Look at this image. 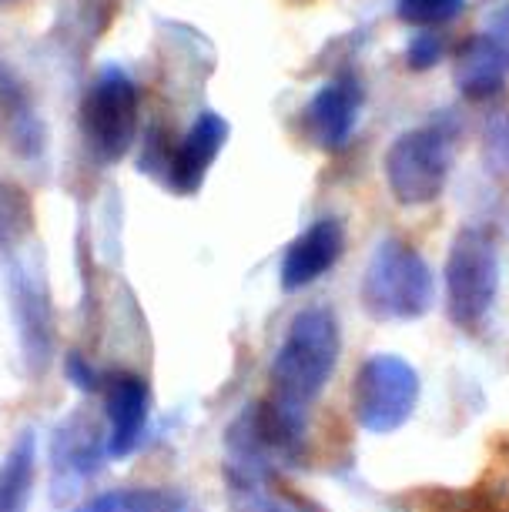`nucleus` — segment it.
Listing matches in <instances>:
<instances>
[{
  "label": "nucleus",
  "mask_w": 509,
  "mask_h": 512,
  "mask_svg": "<svg viewBox=\"0 0 509 512\" xmlns=\"http://www.w3.org/2000/svg\"><path fill=\"white\" fill-rule=\"evenodd\" d=\"M37 472V432L24 429L0 462V512H27Z\"/></svg>",
  "instance_id": "nucleus-13"
},
{
  "label": "nucleus",
  "mask_w": 509,
  "mask_h": 512,
  "mask_svg": "<svg viewBox=\"0 0 509 512\" xmlns=\"http://www.w3.org/2000/svg\"><path fill=\"white\" fill-rule=\"evenodd\" d=\"M7 298H11L21 362L34 379H41L54 359V305L41 268L24 262L7 268Z\"/></svg>",
  "instance_id": "nucleus-7"
},
{
  "label": "nucleus",
  "mask_w": 509,
  "mask_h": 512,
  "mask_svg": "<svg viewBox=\"0 0 509 512\" xmlns=\"http://www.w3.org/2000/svg\"><path fill=\"white\" fill-rule=\"evenodd\" d=\"M108 456V446L98 439H84L81 432L61 429L54 439V459L57 466L67 472H94L101 466V459Z\"/></svg>",
  "instance_id": "nucleus-16"
},
{
  "label": "nucleus",
  "mask_w": 509,
  "mask_h": 512,
  "mask_svg": "<svg viewBox=\"0 0 509 512\" xmlns=\"http://www.w3.org/2000/svg\"><path fill=\"white\" fill-rule=\"evenodd\" d=\"M342 251H345L342 221L319 218L285 248L282 275H278L282 278V288L285 292H299V288L319 282L322 275H329L335 268V262L342 258Z\"/></svg>",
  "instance_id": "nucleus-9"
},
{
  "label": "nucleus",
  "mask_w": 509,
  "mask_h": 512,
  "mask_svg": "<svg viewBox=\"0 0 509 512\" xmlns=\"http://www.w3.org/2000/svg\"><path fill=\"white\" fill-rule=\"evenodd\" d=\"M499 295V251L483 228L456 231L446 255V315L459 332L476 335Z\"/></svg>",
  "instance_id": "nucleus-3"
},
{
  "label": "nucleus",
  "mask_w": 509,
  "mask_h": 512,
  "mask_svg": "<svg viewBox=\"0 0 509 512\" xmlns=\"http://www.w3.org/2000/svg\"><path fill=\"white\" fill-rule=\"evenodd\" d=\"M419 392L422 382L412 362L392 352H376L355 375V419L372 436H389L412 419Z\"/></svg>",
  "instance_id": "nucleus-4"
},
{
  "label": "nucleus",
  "mask_w": 509,
  "mask_h": 512,
  "mask_svg": "<svg viewBox=\"0 0 509 512\" xmlns=\"http://www.w3.org/2000/svg\"><path fill=\"white\" fill-rule=\"evenodd\" d=\"M486 148L499 168L509 171V111H499L496 118L486 124Z\"/></svg>",
  "instance_id": "nucleus-19"
},
{
  "label": "nucleus",
  "mask_w": 509,
  "mask_h": 512,
  "mask_svg": "<svg viewBox=\"0 0 509 512\" xmlns=\"http://www.w3.org/2000/svg\"><path fill=\"white\" fill-rule=\"evenodd\" d=\"M509 74V51L493 34H476L456 54V88L466 101H489L503 91Z\"/></svg>",
  "instance_id": "nucleus-12"
},
{
  "label": "nucleus",
  "mask_w": 509,
  "mask_h": 512,
  "mask_svg": "<svg viewBox=\"0 0 509 512\" xmlns=\"http://www.w3.org/2000/svg\"><path fill=\"white\" fill-rule=\"evenodd\" d=\"M31 231V201L21 188L0 178V258H11Z\"/></svg>",
  "instance_id": "nucleus-15"
},
{
  "label": "nucleus",
  "mask_w": 509,
  "mask_h": 512,
  "mask_svg": "<svg viewBox=\"0 0 509 512\" xmlns=\"http://www.w3.org/2000/svg\"><path fill=\"white\" fill-rule=\"evenodd\" d=\"M64 365H67V369H64V372H67V379H71V385H78L81 392H98L101 385H104V379L91 369L84 355L71 352V355H67V362H64Z\"/></svg>",
  "instance_id": "nucleus-20"
},
{
  "label": "nucleus",
  "mask_w": 509,
  "mask_h": 512,
  "mask_svg": "<svg viewBox=\"0 0 509 512\" xmlns=\"http://www.w3.org/2000/svg\"><path fill=\"white\" fill-rule=\"evenodd\" d=\"M453 164V141L443 128L399 134L386 151V181L399 205L416 208L443 195Z\"/></svg>",
  "instance_id": "nucleus-5"
},
{
  "label": "nucleus",
  "mask_w": 509,
  "mask_h": 512,
  "mask_svg": "<svg viewBox=\"0 0 509 512\" xmlns=\"http://www.w3.org/2000/svg\"><path fill=\"white\" fill-rule=\"evenodd\" d=\"M406 61H409L412 71H429V67H436L439 61H443V41H439V34L422 31V34L412 37Z\"/></svg>",
  "instance_id": "nucleus-18"
},
{
  "label": "nucleus",
  "mask_w": 509,
  "mask_h": 512,
  "mask_svg": "<svg viewBox=\"0 0 509 512\" xmlns=\"http://www.w3.org/2000/svg\"><path fill=\"white\" fill-rule=\"evenodd\" d=\"M466 0H396V17L412 27H439L463 14Z\"/></svg>",
  "instance_id": "nucleus-17"
},
{
  "label": "nucleus",
  "mask_w": 509,
  "mask_h": 512,
  "mask_svg": "<svg viewBox=\"0 0 509 512\" xmlns=\"http://www.w3.org/2000/svg\"><path fill=\"white\" fill-rule=\"evenodd\" d=\"M104 415H108V456L124 459L141 446L144 429H148L151 412V392L138 375L118 372L104 379Z\"/></svg>",
  "instance_id": "nucleus-8"
},
{
  "label": "nucleus",
  "mask_w": 509,
  "mask_h": 512,
  "mask_svg": "<svg viewBox=\"0 0 509 512\" xmlns=\"http://www.w3.org/2000/svg\"><path fill=\"white\" fill-rule=\"evenodd\" d=\"M432 268L409 241L382 238L362 275V305L379 322H419L432 308Z\"/></svg>",
  "instance_id": "nucleus-2"
},
{
  "label": "nucleus",
  "mask_w": 509,
  "mask_h": 512,
  "mask_svg": "<svg viewBox=\"0 0 509 512\" xmlns=\"http://www.w3.org/2000/svg\"><path fill=\"white\" fill-rule=\"evenodd\" d=\"M141 94L121 67L101 71L81 108V128L101 161H121L134 148Z\"/></svg>",
  "instance_id": "nucleus-6"
},
{
  "label": "nucleus",
  "mask_w": 509,
  "mask_h": 512,
  "mask_svg": "<svg viewBox=\"0 0 509 512\" xmlns=\"http://www.w3.org/2000/svg\"><path fill=\"white\" fill-rule=\"evenodd\" d=\"M342 335L339 322L329 308H305L285 328V338L278 345L268 389H272V409L285 419L305 425V412L319 399L339 365Z\"/></svg>",
  "instance_id": "nucleus-1"
},
{
  "label": "nucleus",
  "mask_w": 509,
  "mask_h": 512,
  "mask_svg": "<svg viewBox=\"0 0 509 512\" xmlns=\"http://www.w3.org/2000/svg\"><path fill=\"white\" fill-rule=\"evenodd\" d=\"M225 141H228V121L222 114L218 111L198 114V121L191 124L185 141L178 144L168 161L171 188L181 191V195H195V191L205 185L208 168L215 164L218 154H222Z\"/></svg>",
  "instance_id": "nucleus-10"
},
{
  "label": "nucleus",
  "mask_w": 509,
  "mask_h": 512,
  "mask_svg": "<svg viewBox=\"0 0 509 512\" xmlns=\"http://www.w3.org/2000/svg\"><path fill=\"white\" fill-rule=\"evenodd\" d=\"M359 104L362 91L355 88V81H332L315 91L305 108V131L312 144H319L322 151H339L355 131Z\"/></svg>",
  "instance_id": "nucleus-11"
},
{
  "label": "nucleus",
  "mask_w": 509,
  "mask_h": 512,
  "mask_svg": "<svg viewBox=\"0 0 509 512\" xmlns=\"http://www.w3.org/2000/svg\"><path fill=\"white\" fill-rule=\"evenodd\" d=\"M74 512H188V499L175 489H108Z\"/></svg>",
  "instance_id": "nucleus-14"
}]
</instances>
